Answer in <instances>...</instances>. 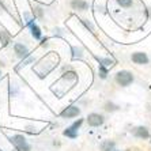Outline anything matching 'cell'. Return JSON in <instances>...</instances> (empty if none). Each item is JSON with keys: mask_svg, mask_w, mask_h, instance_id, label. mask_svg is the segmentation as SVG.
Wrapping results in <instances>:
<instances>
[{"mask_svg": "<svg viewBox=\"0 0 151 151\" xmlns=\"http://www.w3.org/2000/svg\"><path fill=\"white\" fill-rule=\"evenodd\" d=\"M116 82L120 86L127 87V86H129L134 82V75H132V72H129V71H127V70L119 71L116 74Z\"/></svg>", "mask_w": 151, "mask_h": 151, "instance_id": "cell-1", "label": "cell"}, {"mask_svg": "<svg viewBox=\"0 0 151 151\" xmlns=\"http://www.w3.org/2000/svg\"><path fill=\"white\" fill-rule=\"evenodd\" d=\"M11 143L17 147L18 151H30V144L27 143L25 137L22 135H15L11 137Z\"/></svg>", "mask_w": 151, "mask_h": 151, "instance_id": "cell-2", "label": "cell"}, {"mask_svg": "<svg viewBox=\"0 0 151 151\" xmlns=\"http://www.w3.org/2000/svg\"><path fill=\"white\" fill-rule=\"evenodd\" d=\"M87 123L91 127H99L104 124V116H101L98 113H91L87 117Z\"/></svg>", "mask_w": 151, "mask_h": 151, "instance_id": "cell-3", "label": "cell"}, {"mask_svg": "<svg viewBox=\"0 0 151 151\" xmlns=\"http://www.w3.org/2000/svg\"><path fill=\"white\" fill-rule=\"evenodd\" d=\"M79 113H81L79 108H76V106H68V108H65L61 112V117L63 119H72V117L79 116Z\"/></svg>", "mask_w": 151, "mask_h": 151, "instance_id": "cell-4", "label": "cell"}, {"mask_svg": "<svg viewBox=\"0 0 151 151\" xmlns=\"http://www.w3.org/2000/svg\"><path fill=\"white\" fill-rule=\"evenodd\" d=\"M131 59H132V61H134L135 64H147L148 63V56L146 55V53H143V52L132 53Z\"/></svg>", "mask_w": 151, "mask_h": 151, "instance_id": "cell-5", "label": "cell"}, {"mask_svg": "<svg viewBox=\"0 0 151 151\" xmlns=\"http://www.w3.org/2000/svg\"><path fill=\"white\" fill-rule=\"evenodd\" d=\"M14 50H15V53H17V56L19 57V59H25V57L29 56V49L23 45V44H15Z\"/></svg>", "mask_w": 151, "mask_h": 151, "instance_id": "cell-6", "label": "cell"}, {"mask_svg": "<svg viewBox=\"0 0 151 151\" xmlns=\"http://www.w3.org/2000/svg\"><path fill=\"white\" fill-rule=\"evenodd\" d=\"M134 135L139 139H148L150 137V131L146 127H136L134 129Z\"/></svg>", "mask_w": 151, "mask_h": 151, "instance_id": "cell-7", "label": "cell"}, {"mask_svg": "<svg viewBox=\"0 0 151 151\" xmlns=\"http://www.w3.org/2000/svg\"><path fill=\"white\" fill-rule=\"evenodd\" d=\"M71 7L76 11H84L88 8V3L86 0H72L71 1Z\"/></svg>", "mask_w": 151, "mask_h": 151, "instance_id": "cell-8", "label": "cell"}, {"mask_svg": "<svg viewBox=\"0 0 151 151\" xmlns=\"http://www.w3.org/2000/svg\"><path fill=\"white\" fill-rule=\"evenodd\" d=\"M30 29H32V35L34 37L35 40H40V38H41V35H42L41 29L35 25V23H32V25H30Z\"/></svg>", "mask_w": 151, "mask_h": 151, "instance_id": "cell-9", "label": "cell"}, {"mask_svg": "<svg viewBox=\"0 0 151 151\" xmlns=\"http://www.w3.org/2000/svg\"><path fill=\"white\" fill-rule=\"evenodd\" d=\"M64 136L71 137V139H75V137H78V131L74 129L72 127H70V128H67V129L64 131Z\"/></svg>", "mask_w": 151, "mask_h": 151, "instance_id": "cell-10", "label": "cell"}, {"mask_svg": "<svg viewBox=\"0 0 151 151\" xmlns=\"http://www.w3.org/2000/svg\"><path fill=\"white\" fill-rule=\"evenodd\" d=\"M102 151H113V148H114V143L110 140H106L102 143Z\"/></svg>", "mask_w": 151, "mask_h": 151, "instance_id": "cell-11", "label": "cell"}, {"mask_svg": "<svg viewBox=\"0 0 151 151\" xmlns=\"http://www.w3.org/2000/svg\"><path fill=\"white\" fill-rule=\"evenodd\" d=\"M63 79H71V81H75V79H76V72H74V71H68V72H65V74L63 75Z\"/></svg>", "mask_w": 151, "mask_h": 151, "instance_id": "cell-12", "label": "cell"}, {"mask_svg": "<svg viewBox=\"0 0 151 151\" xmlns=\"http://www.w3.org/2000/svg\"><path fill=\"white\" fill-rule=\"evenodd\" d=\"M117 3L121 6V7H124V8H128V7H131L132 6V0H117Z\"/></svg>", "mask_w": 151, "mask_h": 151, "instance_id": "cell-13", "label": "cell"}, {"mask_svg": "<svg viewBox=\"0 0 151 151\" xmlns=\"http://www.w3.org/2000/svg\"><path fill=\"white\" fill-rule=\"evenodd\" d=\"M117 109H119V106L112 104V102H108L105 105V110H108V112H114V110H117Z\"/></svg>", "mask_w": 151, "mask_h": 151, "instance_id": "cell-14", "label": "cell"}, {"mask_svg": "<svg viewBox=\"0 0 151 151\" xmlns=\"http://www.w3.org/2000/svg\"><path fill=\"white\" fill-rule=\"evenodd\" d=\"M98 61L101 63V65H104V67H108V65H112L113 61L110 59H98Z\"/></svg>", "mask_w": 151, "mask_h": 151, "instance_id": "cell-15", "label": "cell"}, {"mask_svg": "<svg viewBox=\"0 0 151 151\" xmlns=\"http://www.w3.org/2000/svg\"><path fill=\"white\" fill-rule=\"evenodd\" d=\"M106 75H108V70H106L104 65H101V64H99V76H101L102 79H105Z\"/></svg>", "mask_w": 151, "mask_h": 151, "instance_id": "cell-16", "label": "cell"}, {"mask_svg": "<svg viewBox=\"0 0 151 151\" xmlns=\"http://www.w3.org/2000/svg\"><path fill=\"white\" fill-rule=\"evenodd\" d=\"M82 123H83V120H82V119H79V120H78V121H75V123L72 124V125H71V127H72L74 129H76V131H78V128H79V127L82 125Z\"/></svg>", "mask_w": 151, "mask_h": 151, "instance_id": "cell-17", "label": "cell"}]
</instances>
